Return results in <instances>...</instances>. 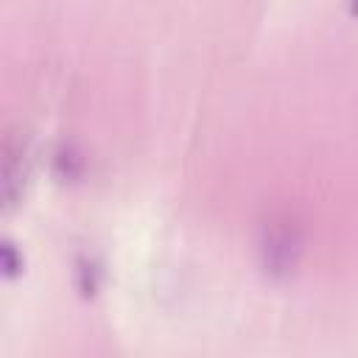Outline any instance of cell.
<instances>
[{
  "mask_svg": "<svg viewBox=\"0 0 358 358\" xmlns=\"http://www.w3.org/2000/svg\"><path fill=\"white\" fill-rule=\"evenodd\" d=\"M263 252H266V266L271 271H288L296 263V252H299L296 232L294 229H280V232L268 235Z\"/></svg>",
  "mask_w": 358,
  "mask_h": 358,
  "instance_id": "cell-1",
  "label": "cell"
},
{
  "mask_svg": "<svg viewBox=\"0 0 358 358\" xmlns=\"http://www.w3.org/2000/svg\"><path fill=\"white\" fill-rule=\"evenodd\" d=\"M98 280H101V271H98L95 260L81 257L78 260V268H76V282H78L81 296H92L98 291Z\"/></svg>",
  "mask_w": 358,
  "mask_h": 358,
  "instance_id": "cell-2",
  "label": "cell"
},
{
  "mask_svg": "<svg viewBox=\"0 0 358 358\" xmlns=\"http://www.w3.org/2000/svg\"><path fill=\"white\" fill-rule=\"evenodd\" d=\"M0 255H3V274H6V277H14V274L22 271V255L17 252V246H14L11 241H3Z\"/></svg>",
  "mask_w": 358,
  "mask_h": 358,
  "instance_id": "cell-3",
  "label": "cell"
},
{
  "mask_svg": "<svg viewBox=\"0 0 358 358\" xmlns=\"http://www.w3.org/2000/svg\"><path fill=\"white\" fill-rule=\"evenodd\" d=\"M350 6H352V11L358 14V0H350Z\"/></svg>",
  "mask_w": 358,
  "mask_h": 358,
  "instance_id": "cell-4",
  "label": "cell"
}]
</instances>
